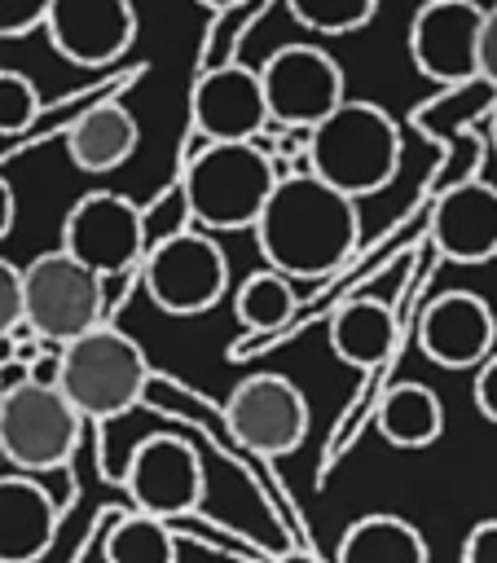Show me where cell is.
Returning a JSON list of instances; mask_svg holds the SVG:
<instances>
[{
  "label": "cell",
  "mask_w": 497,
  "mask_h": 563,
  "mask_svg": "<svg viewBox=\"0 0 497 563\" xmlns=\"http://www.w3.org/2000/svg\"><path fill=\"white\" fill-rule=\"evenodd\" d=\"M484 4L475 0H427L409 22V57L435 84L475 79Z\"/></svg>",
  "instance_id": "cell-12"
},
{
  "label": "cell",
  "mask_w": 497,
  "mask_h": 563,
  "mask_svg": "<svg viewBox=\"0 0 497 563\" xmlns=\"http://www.w3.org/2000/svg\"><path fill=\"white\" fill-rule=\"evenodd\" d=\"M106 321V282L66 251H44L22 268V325L48 347L97 330Z\"/></svg>",
  "instance_id": "cell-6"
},
{
  "label": "cell",
  "mask_w": 497,
  "mask_h": 563,
  "mask_svg": "<svg viewBox=\"0 0 497 563\" xmlns=\"http://www.w3.org/2000/svg\"><path fill=\"white\" fill-rule=\"evenodd\" d=\"M334 563H427V537L400 515H361L339 537Z\"/></svg>",
  "instance_id": "cell-21"
},
{
  "label": "cell",
  "mask_w": 497,
  "mask_h": 563,
  "mask_svg": "<svg viewBox=\"0 0 497 563\" xmlns=\"http://www.w3.org/2000/svg\"><path fill=\"white\" fill-rule=\"evenodd\" d=\"M48 44L75 66H110L136 40L132 0H48Z\"/></svg>",
  "instance_id": "cell-13"
},
{
  "label": "cell",
  "mask_w": 497,
  "mask_h": 563,
  "mask_svg": "<svg viewBox=\"0 0 497 563\" xmlns=\"http://www.w3.org/2000/svg\"><path fill=\"white\" fill-rule=\"evenodd\" d=\"M57 251H66L101 282L123 277L145 260V211L114 189H92L66 211Z\"/></svg>",
  "instance_id": "cell-8"
},
{
  "label": "cell",
  "mask_w": 497,
  "mask_h": 563,
  "mask_svg": "<svg viewBox=\"0 0 497 563\" xmlns=\"http://www.w3.org/2000/svg\"><path fill=\"white\" fill-rule=\"evenodd\" d=\"M295 308H299L295 286H290L281 273H273V268L251 273V277L238 286V295H233V312H238V321H242L251 334H273V330H281V325L295 317Z\"/></svg>",
  "instance_id": "cell-23"
},
{
  "label": "cell",
  "mask_w": 497,
  "mask_h": 563,
  "mask_svg": "<svg viewBox=\"0 0 497 563\" xmlns=\"http://www.w3.org/2000/svg\"><path fill=\"white\" fill-rule=\"evenodd\" d=\"M22 325V268L0 255V339Z\"/></svg>",
  "instance_id": "cell-27"
},
{
  "label": "cell",
  "mask_w": 497,
  "mask_h": 563,
  "mask_svg": "<svg viewBox=\"0 0 497 563\" xmlns=\"http://www.w3.org/2000/svg\"><path fill=\"white\" fill-rule=\"evenodd\" d=\"M198 4H207V9H233V4H242V0H198Z\"/></svg>",
  "instance_id": "cell-33"
},
{
  "label": "cell",
  "mask_w": 497,
  "mask_h": 563,
  "mask_svg": "<svg viewBox=\"0 0 497 563\" xmlns=\"http://www.w3.org/2000/svg\"><path fill=\"white\" fill-rule=\"evenodd\" d=\"M471 396H475V409L497 427V352L475 365V383H471Z\"/></svg>",
  "instance_id": "cell-29"
},
{
  "label": "cell",
  "mask_w": 497,
  "mask_h": 563,
  "mask_svg": "<svg viewBox=\"0 0 497 563\" xmlns=\"http://www.w3.org/2000/svg\"><path fill=\"white\" fill-rule=\"evenodd\" d=\"M141 282L154 308H163L167 317H198L220 303L229 286V260L207 233L180 229L145 251Z\"/></svg>",
  "instance_id": "cell-7"
},
{
  "label": "cell",
  "mask_w": 497,
  "mask_h": 563,
  "mask_svg": "<svg viewBox=\"0 0 497 563\" xmlns=\"http://www.w3.org/2000/svg\"><path fill=\"white\" fill-rule=\"evenodd\" d=\"M40 114V88L31 75L0 66V136H18Z\"/></svg>",
  "instance_id": "cell-25"
},
{
  "label": "cell",
  "mask_w": 497,
  "mask_h": 563,
  "mask_svg": "<svg viewBox=\"0 0 497 563\" xmlns=\"http://www.w3.org/2000/svg\"><path fill=\"white\" fill-rule=\"evenodd\" d=\"M286 9L303 31L352 35L378 13V0H286Z\"/></svg>",
  "instance_id": "cell-24"
},
{
  "label": "cell",
  "mask_w": 497,
  "mask_h": 563,
  "mask_svg": "<svg viewBox=\"0 0 497 563\" xmlns=\"http://www.w3.org/2000/svg\"><path fill=\"white\" fill-rule=\"evenodd\" d=\"M101 559L106 563H176V532L163 519L123 510L101 541Z\"/></svg>",
  "instance_id": "cell-22"
},
{
  "label": "cell",
  "mask_w": 497,
  "mask_h": 563,
  "mask_svg": "<svg viewBox=\"0 0 497 563\" xmlns=\"http://www.w3.org/2000/svg\"><path fill=\"white\" fill-rule=\"evenodd\" d=\"M150 378L154 369L145 361V347L110 321L57 347V391L70 400V409L84 422L106 427L123 418L145 400Z\"/></svg>",
  "instance_id": "cell-3"
},
{
  "label": "cell",
  "mask_w": 497,
  "mask_h": 563,
  "mask_svg": "<svg viewBox=\"0 0 497 563\" xmlns=\"http://www.w3.org/2000/svg\"><path fill=\"white\" fill-rule=\"evenodd\" d=\"M374 422L391 449H427L444 431V405L427 383H391L378 400Z\"/></svg>",
  "instance_id": "cell-20"
},
{
  "label": "cell",
  "mask_w": 497,
  "mask_h": 563,
  "mask_svg": "<svg viewBox=\"0 0 497 563\" xmlns=\"http://www.w3.org/2000/svg\"><path fill=\"white\" fill-rule=\"evenodd\" d=\"M13 216H18V198H13V185L0 176V242L9 238V229H13Z\"/></svg>",
  "instance_id": "cell-31"
},
{
  "label": "cell",
  "mask_w": 497,
  "mask_h": 563,
  "mask_svg": "<svg viewBox=\"0 0 497 563\" xmlns=\"http://www.w3.org/2000/svg\"><path fill=\"white\" fill-rule=\"evenodd\" d=\"M361 242V211L312 172H281L259 220L255 246L286 282H317L347 264Z\"/></svg>",
  "instance_id": "cell-1"
},
{
  "label": "cell",
  "mask_w": 497,
  "mask_h": 563,
  "mask_svg": "<svg viewBox=\"0 0 497 563\" xmlns=\"http://www.w3.org/2000/svg\"><path fill=\"white\" fill-rule=\"evenodd\" d=\"M475 79H488L497 88V9H484L479 53H475Z\"/></svg>",
  "instance_id": "cell-30"
},
{
  "label": "cell",
  "mask_w": 497,
  "mask_h": 563,
  "mask_svg": "<svg viewBox=\"0 0 497 563\" xmlns=\"http://www.w3.org/2000/svg\"><path fill=\"white\" fill-rule=\"evenodd\" d=\"M224 422L233 440L259 457H286L308 435V396L286 374H251L224 400Z\"/></svg>",
  "instance_id": "cell-11"
},
{
  "label": "cell",
  "mask_w": 497,
  "mask_h": 563,
  "mask_svg": "<svg viewBox=\"0 0 497 563\" xmlns=\"http://www.w3.org/2000/svg\"><path fill=\"white\" fill-rule=\"evenodd\" d=\"M141 145V128L132 119L128 106L119 101H97V106H84L75 114V123L66 128V154L79 172H92V176H106L114 167H123Z\"/></svg>",
  "instance_id": "cell-18"
},
{
  "label": "cell",
  "mask_w": 497,
  "mask_h": 563,
  "mask_svg": "<svg viewBox=\"0 0 497 563\" xmlns=\"http://www.w3.org/2000/svg\"><path fill=\"white\" fill-rule=\"evenodd\" d=\"M189 114H194V132L207 145H246L268 128V110H264V92H259V75L251 66H211L189 97Z\"/></svg>",
  "instance_id": "cell-14"
},
{
  "label": "cell",
  "mask_w": 497,
  "mask_h": 563,
  "mask_svg": "<svg viewBox=\"0 0 497 563\" xmlns=\"http://www.w3.org/2000/svg\"><path fill=\"white\" fill-rule=\"evenodd\" d=\"M123 488L132 497V510L150 515V519H185L202 506L207 493V475H202V457L189 440H176L167 431L145 435L123 466Z\"/></svg>",
  "instance_id": "cell-10"
},
{
  "label": "cell",
  "mask_w": 497,
  "mask_h": 563,
  "mask_svg": "<svg viewBox=\"0 0 497 563\" xmlns=\"http://www.w3.org/2000/svg\"><path fill=\"white\" fill-rule=\"evenodd\" d=\"M299 167L356 202L391 185L400 167V128L378 101L343 97V106H334L317 128H308Z\"/></svg>",
  "instance_id": "cell-2"
},
{
  "label": "cell",
  "mask_w": 497,
  "mask_h": 563,
  "mask_svg": "<svg viewBox=\"0 0 497 563\" xmlns=\"http://www.w3.org/2000/svg\"><path fill=\"white\" fill-rule=\"evenodd\" d=\"M396 312L378 299H347L330 312V352L352 369H374L396 347Z\"/></svg>",
  "instance_id": "cell-19"
},
{
  "label": "cell",
  "mask_w": 497,
  "mask_h": 563,
  "mask_svg": "<svg viewBox=\"0 0 497 563\" xmlns=\"http://www.w3.org/2000/svg\"><path fill=\"white\" fill-rule=\"evenodd\" d=\"M462 563H497V519H479L462 541Z\"/></svg>",
  "instance_id": "cell-28"
},
{
  "label": "cell",
  "mask_w": 497,
  "mask_h": 563,
  "mask_svg": "<svg viewBox=\"0 0 497 563\" xmlns=\"http://www.w3.org/2000/svg\"><path fill=\"white\" fill-rule=\"evenodd\" d=\"M259 75V92H264V110L268 123H286V128H317L334 106H343V66L317 48V44H281L264 57Z\"/></svg>",
  "instance_id": "cell-9"
},
{
  "label": "cell",
  "mask_w": 497,
  "mask_h": 563,
  "mask_svg": "<svg viewBox=\"0 0 497 563\" xmlns=\"http://www.w3.org/2000/svg\"><path fill=\"white\" fill-rule=\"evenodd\" d=\"M273 563H321V559H317L312 550H281Z\"/></svg>",
  "instance_id": "cell-32"
},
{
  "label": "cell",
  "mask_w": 497,
  "mask_h": 563,
  "mask_svg": "<svg viewBox=\"0 0 497 563\" xmlns=\"http://www.w3.org/2000/svg\"><path fill=\"white\" fill-rule=\"evenodd\" d=\"M62 501L44 479L0 475V563H35L53 550Z\"/></svg>",
  "instance_id": "cell-17"
},
{
  "label": "cell",
  "mask_w": 497,
  "mask_h": 563,
  "mask_svg": "<svg viewBox=\"0 0 497 563\" xmlns=\"http://www.w3.org/2000/svg\"><path fill=\"white\" fill-rule=\"evenodd\" d=\"M493 145H497V106H493Z\"/></svg>",
  "instance_id": "cell-34"
},
{
  "label": "cell",
  "mask_w": 497,
  "mask_h": 563,
  "mask_svg": "<svg viewBox=\"0 0 497 563\" xmlns=\"http://www.w3.org/2000/svg\"><path fill=\"white\" fill-rule=\"evenodd\" d=\"M497 343V317L484 295L475 290H449L431 299L418 317V347L427 361L444 369H475L493 356Z\"/></svg>",
  "instance_id": "cell-15"
},
{
  "label": "cell",
  "mask_w": 497,
  "mask_h": 563,
  "mask_svg": "<svg viewBox=\"0 0 497 563\" xmlns=\"http://www.w3.org/2000/svg\"><path fill=\"white\" fill-rule=\"evenodd\" d=\"M79 431L84 418L57 387L22 378L0 391V462H9L13 475L44 479L66 471L79 449Z\"/></svg>",
  "instance_id": "cell-5"
},
{
  "label": "cell",
  "mask_w": 497,
  "mask_h": 563,
  "mask_svg": "<svg viewBox=\"0 0 497 563\" xmlns=\"http://www.w3.org/2000/svg\"><path fill=\"white\" fill-rule=\"evenodd\" d=\"M431 246L453 264L497 260V185L479 176L449 185L431 207Z\"/></svg>",
  "instance_id": "cell-16"
},
{
  "label": "cell",
  "mask_w": 497,
  "mask_h": 563,
  "mask_svg": "<svg viewBox=\"0 0 497 563\" xmlns=\"http://www.w3.org/2000/svg\"><path fill=\"white\" fill-rule=\"evenodd\" d=\"M48 0H0V40H18L31 35L35 26H44Z\"/></svg>",
  "instance_id": "cell-26"
},
{
  "label": "cell",
  "mask_w": 497,
  "mask_h": 563,
  "mask_svg": "<svg viewBox=\"0 0 497 563\" xmlns=\"http://www.w3.org/2000/svg\"><path fill=\"white\" fill-rule=\"evenodd\" d=\"M277 176V163L255 141L202 145L180 176V198L202 229H255Z\"/></svg>",
  "instance_id": "cell-4"
}]
</instances>
